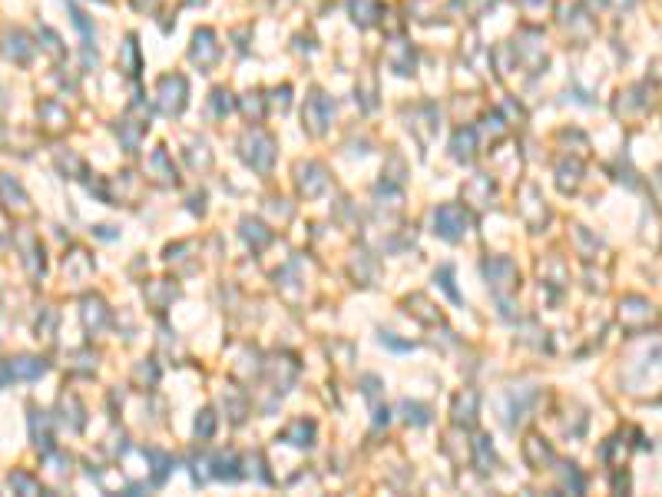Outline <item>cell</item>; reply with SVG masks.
<instances>
[{
  "label": "cell",
  "mask_w": 662,
  "mask_h": 497,
  "mask_svg": "<svg viewBox=\"0 0 662 497\" xmlns=\"http://www.w3.org/2000/svg\"><path fill=\"white\" fill-rule=\"evenodd\" d=\"M10 375L14 378H37V375H44V362H37V358H17V362L10 365Z\"/></svg>",
  "instance_id": "6da1fadb"
}]
</instances>
